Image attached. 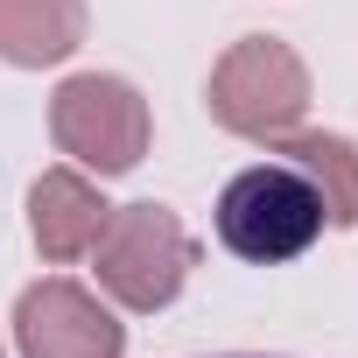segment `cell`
I'll return each mask as SVG.
<instances>
[{"label": "cell", "mask_w": 358, "mask_h": 358, "mask_svg": "<svg viewBox=\"0 0 358 358\" xmlns=\"http://www.w3.org/2000/svg\"><path fill=\"white\" fill-rule=\"evenodd\" d=\"M211 225H218V246L239 253L246 267H281V260H302L330 218H323V197L309 190V176L274 155V162L239 169L218 190Z\"/></svg>", "instance_id": "cell-1"}, {"label": "cell", "mask_w": 358, "mask_h": 358, "mask_svg": "<svg viewBox=\"0 0 358 358\" xmlns=\"http://www.w3.org/2000/svg\"><path fill=\"white\" fill-rule=\"evenodd\" d=\"M92 260H99V288L120 309L148 316V309H169L183 295V281L197 267V239H190V225L169 204H120L106 218Z\"/></svg>", "instance_id": "cell-2"}, {"label": "cell", "mask_w": 358, "mask_h": 358, "mask_svg": "<svg viewBox=\"0 0 358 358\" xmlns=\"http://www.w3.org/2000/svg\"><path fill=\"white\" fill-rule=\"evenodd\" d=\"M204 106L239 141H281L309 113V64L281 36H239L218 57V71L204 85Z\"/></svg>", "instance_id": "cell-3"}, {"label": "cell", "mask_w": 358, "mask_h": 358, "mask_svg": "<svg viewBox=\"0 0 358 358\" xmlns=\"http://www.w3.org/2000/svg\"><path fill=\"white\" fill-rule=\"evenodd\" d=\"M50 134L78 169L127 176L148 155V99L113 71H78L50 99Z\"/></svg>", "instance_id": "cell-4"}, {"label": "cell", "mask_w": 358, "mask_h": 358, "mask_svg": "<svg viewBox=\"0 0 358 358\" xmlns=\"http://www.w3.org/2000/svg\"><path fill=\"white\" fill-rule=\"evenodd\" d=\"M15 344H22V358H120L127 351V323L92 288L50 274V281L22 288V302H15Z\"/></svg>", "instance_id": "cell-5"}, {"label": "cell", "mask_w": 358, "mask_h": 358, "mask_svg": "<svg viewBox=\"0 0 358 358\" xmlns=\"http://www.w3.org/2000/svg\"><path fill=\"white\" fill-rule=\"evenodd\" d=\"M113 204L99 197V183L85 169H43L29 190V232L43 246V260H85L106 232Z\"/></svg>", "instance_id": "cell-6"}, {"label": "cell", "mask_w": 358, "mask_h": 358, "mask_svg": "<svg viewBox=\"0 0 358 358\" xmlns=\"http://www.w3.org/2000/svg\"><path fill=\"white\" fill-rule=\"evenodd\" d=\"M85 43V0H0V57L15 71L64 64Z\"/></svg>", "instance_id": "cell-7"}, {"label": "cell", "mask_w": 358, "mask_h": 358, "mask_svg": "<svg viewBox=\"0 0 358 358\" xmlns=\"http://www.w3.org/2000/svg\"><path fill=\"white\" fill-rule=\"evenodd\" d=\"M274 155L309 176V190L323 197V218H330V225H358V148H351L344 134L295 127V134L274 141Z\"/></svg>", "instance_id": "cell-8"}, {"label": "cell", "mask_w": 358, "mask_h": 358, "mask_svg": "<svg viewBox=\"0 0 358 358\" xmlns=\"http://www.w3.org/2000/svg\"><path fill=\"white\" fill-rule=\"evenodd\" d=\"M239 358H267V351H239Z\"/></svg>", "instance_id": "cell-9"}]
</instances>
